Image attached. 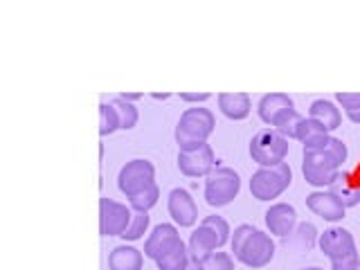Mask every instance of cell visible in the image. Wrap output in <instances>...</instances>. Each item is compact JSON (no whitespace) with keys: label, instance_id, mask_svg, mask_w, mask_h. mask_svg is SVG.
I'll return each instance as SVG.
<instances>
[{"label":"cell","instance_id":"d4e9b609","mask_svg":"<svg viewBox=\"0 0 360 270\" xmlns=\"http://www.w3.org/2000/svg\"><path fill=\"white\" fill-rule=\"evenodd\" d=\"M304 117L300 115V112L292 108V110H286L284 115H281L275 124H273V129L277 131V133H281L284 135L286 140H297V127H300V122H302Z\"/></svg>","mask_w":360,"mask_h":270},{"label":"cell","instance_id":"484cf974","mask_svg":"<svg viewBox=\"0 0 360 270\" xmlns=\"http://www.w3.org/2000/svg\"><path fill=\"white\" fill-rule=\"evenodd\" d=\"M110 104L115 106V112L120 117V129L129 131V129L135 127V124H138V108H135L131 101H124L122 97H115Z\"/></svg>","mask_w":360,"mask_h":270},{"label":"cell","instance_id":"5bb4252c","mask_svg":"<svg viewBox=\"0 0 360 270\" xmlns=\"http://www.w3.org/2000/svg\"><path fill=\"white\" fill-rule=\"evenodd\" d=\"M217 248H221V241H219V236L207 228V225L200 223L198 228L191 232L189 248H187L191 262L202 264L212 252H217Z\"/></svg>","mask_w":360,"mask_h":270},{"label":"cell","instance_id":"9a60e30c","mask_svg":"<svg viewBox=\"0 0 360 270\" xmlns=\"http://www.w3.org/2000/svg\"><path fill=\"white\" fill-rule=\"evenodd\" d=\"M295 223H297V212L292 205H286V202H277V205H273L266 212V225L270 234L288 236L295 230Z\"/></svg>","mask_w":360,"mask_h":270},{"label":"cell","instance_id":"74e56055","mask_svg":"<svg viewBox=\"0 0 360 270\" xmlns=\"http://www.w3.org/2000/svg\"><path fill=\"white\" fill-rule=\"evenodd\" d=\"M185 270H202V264H198V262H189V266H187Z\"/></svg>","mask_w":360,"mask_h":270},{"label":"cell","instance_id":"e0dca14e","mask_svg":"<svg viewBox=\"0 0 360 270\" xmlns=\"http://www.w3.org/2000/svg\"><path fill=\"white\" fill-rule=\"evenodd\" d=\"M286 110H292V99L284 93H270L259 101V117H262L268 127H273Z\"/></svg>","mask_w":360,"mask_h":270},{"label":"cell","instance_id":"9c48e42d","mask_svg":"<svg viewBox=\"0 0 360 270\" xmlns=\"http://www.w3.org/2000/svg\"><path fill=\"white\" fill-rule=\"evenodd\" d=\"M214 167H217V158L210 144H202L194 151H178V169L189 178L210 176Z\"/></svg>","mask_w":360,"mask_h":270},{"label":"cell","instance_id":"277c9868","mask_svg":"<svg viewBox=\"0 0 360 270\" xmlns=\"http://www.w3.org/2000/svg\"><path fill=\"white\" fill-rule=\"evenodd\" d=\"M288 153V140L275 129H262L250 142V155L259 167H275L284 162Z\"/></svg>","mask_w":360,"mask_h":270},{"label":"cell","instance_id":"e575fe53","mask_svg":"<svg viewBox=\"0 0 360 270\" xmlns=\"http://www.w3.org/2000/svg\"><path fill=\"white\" fill-rule=\"evenodd\" d=\"M180 99H183V101H196V104H200V101L210 99V93H180Z\"/></svg>","mask_w":360,"mask_h":270},{"label":"cell","instance_id":"3957f363","mask_svg":"<svg viewBox=\"0 0 360 270\" xmlns=\"http://www.w3.org/2000/svg\"><path fill=\"white\" fill-rule=\"evenodd\" d=\"M241 189L239 174L230 167H214L205 180V200L212 207H223L236 198Z\"/></svg>","mask_w":360,"mask_h":270},{"label":"cell","instance_id":"60d3db41","mask_svg":"<svg viewBox=\"0 0 360 270\" xmlns=\"http://www.w3.org/2000/svg\"><path fill=\"white\" fill-rule=\"evenodd\" d=\"M356 270H360V266H358V268H356Z\"/></svg>","mask_w":360,"mask_h":270},{"label":"cell","instance_id":"6da1fadb","mask_svg":"<svg viewBox=\"0 0 360 270\" xmlns=\"http://www.w3.org/2000/svg\"><path fill=\"white\" fill-rule=\"evenodd\" d=\"M214 115L207 108H187L176 127V142L180 151H194L207 144V138L214 133Z\"/></svg>","mask_w":360,"mask_h":270},{"label":"cell","instance_id":"603a6c76","mask_svg":"<svg viewBox=\"0 0 360 270\" xmlns=\"http://www.w3.org/2000/svg\"><path fill=\"white\" fill-rule=\"evenodd\" d=\"M315 236H318L315 225L313 223H302V225H297V230H292V239L288 243L292 245V250L309 252L313 248V243H315Z\"/></svg>","mask_w":360,"mask_h":270},{"label":"cell","instance_id":"8d00e7d4","mask_svg":"<svg viewBox=\"0 0 360 270\" xmlns=\"http://www.w3.org/2000/svg\"><path fill=\"white\" fill-rule=\"evenodd\" d=\"M347 115H349V120H352L354 124H360V108H356V110H349Z\"/></svg>","mask_w":360,"mask_h":270},{"label":"cell","instance_id":"7a4b0ae2","mask_svg":"<svg viewBox=\"0 0 360 270\" xmlns=\"http://www.w3.org/2000/svg\"><path fill=\"white\" fill-rule=\"evenodd\" d=\"M290 183H292V174L288 162H279L275 167H262L250 178V194L257 200H270L284 194L290 187Z\"/></svg>","mask_w":360,"mask_h":270},{"label":"cell","instance_id":"7402d4cb","mask_svg":"<svg viewBox=\"0 0 360 270\" xmlns=\"http://www.w3.org/2000/svg\"><path fill=\"white\" fill-rule=\"evenodd\" d=\"M158 198H160V189H158L155 183H151V185H146L144 189L131 194L129 196V202H131V207L135 212H149L155 205V202H158Z\"/></svg>","mask_w":360,"mask_h":270},{"label":"cell","instance_id":"4dcf8cb0","mask_svg":"<svg viewBox=\"0 0 360 270\" xmlns=\"http://www.w3.org/2000/svg\"><path fill=\"white\" fill-rule=\"evenodd\" d=\"M202 225H207V228L219 236V241H221V245L228 241V236H230V225H228V221L225 219H221V217H207L205 221H202Z\"/></svg>","mask_w":360,"mask_h":270},{"label":"cell","instance_id":"f35d334b","mask_svg":"<svg viewBox=\"0 0 360 270\" xmlns=\"http://www.w3.org/2000/svg\"><path fill=\"white\" fill-rule=\"evenodd\" d=\"M153 99H169V93H165V95H151Z\"/></svg>","mask_w":360,"mask_h":270},{"label":"cell","instance_id":"ab89813d","mask_svg":"<svg viewBox=\"0 0 360 270\" xmlns=\"http://www.w3.org/2000/svg\"><path fill=\"white\" fill-rule=\"evenodd\" d=\"M304 270H322V268H304Z\"/></svg>","mask_w":360,"mask_h":270},{"label":"cell","instance_id":"1f68e13d","mask_svg":"<svg viewBox=\"0 0 360 270\" xmlns=\"http://www.w3.org/2000/svg\"><path fill=\"white\" fill-rule=\"evenodd\" d=\"M326 151H329V155L333 158V160H335L338 165H342V162L347 160V146H345V142H342V140L331 138L329 146H326Z\"/></svg>","mask_w":360,"mask_h":270},{"label":"cell","instance_id":"d6a6232c","mask_svg":"<svg viewBox=\"0 0 360 270\" xmlns=\"http://www.w3.org/2000/svg\"><path fill=\"white\" fill-rule=\"evenodd\" d=\"M338 101L345 106V110H356L360 108V93H338Z\"/></svg>","mask_w":360,"mask_h":270},{"label":"cell","instance_id":"4316f807","mask_svg":"<svg viewBox=\"0 0 360 270\" xmlns=\"http://www.w3.org/2000/svg\"><path fill=\"white\" fill-rule=\"evenodd\" d=\"M117 129H120V117L115 112V106L101 101V104H99V133L101 135H110V133H115Z\"/></svg>","mask_w":360,"mask_h":270},{"label":"cell","instance_id":"ffe728a7","mask_svg":"<svg viewBox=\"0 0 360 270\" xmlns=\"http://www.w3.org/2000/svg\"><path fill=\"white\" fill-rule=\"evenodd\" d=\"M309 117L315 120L318 124H322V127L326 131H335L338 127H340V110H338L331 101H326V99H318V101H313L311 108H309Z\"/></svg>","mask_w":360,"mask_h":270},{"label":"cell","instance_id":"f1b7e54d","mask_svg":"<svg viewBox=\"0 0 360 270\" xmlns=\"http://www.w3.org/2000/svg\"><path fill=\"white\" fill-rule=\"evenodd\" d=\"M202 270H234V262H232V257L225 252H212L205 262H202Z\"/></svg>","mask_w":360,"mask_h":270},{"label":"cell","instance_id":"5b68a950","mask_svg":"<svg viewBox=\"0 0 360 270\" xmlns=\"http://www.w3.org/2000/svg\"><path fill=\"white\" fill-rule=\"evenodd\" d=\"M338 165L333 158L329 155V151H307L304 153V162H302V174L307 178V183H311L313 187H324L331 185L338 178Z\"/></svg>","mask_w":360,"mask_h":270},{"label":"cell","instance_id":"836d02e7","mask_svg":"<svg viewBox=\"0 0 360 270\" xmlns=\"http://www.w3.org/2000/svg\"><path fill=\"white\" fill-rule=\"evenodd\" d=\"M360 266V259H358V255L356 257H347V259H342V262H333L331 264V270H356Z\"/></svg>","mask_w":360,"mask_h":270},{"label":"cell","instance_id":"8fae6325","mask_svg":"<svg viewBox=\"0 0 360 270\" xmlns=\"http://www.w3.org/2000/svg\"><path fill=\"white\" fill-rule=\"evenodd\" d=\"M180 243H183V239H180L176 225L160 223L151 232L149 239H146V243H144V255L149 257V259H155V262H158V259H162L167 252H172L174 248H178Z\"/></svg>","mask_w":360,"mask_h":270},{"label":"cell","instance_id":"2e32d148","mask_svg":"<svg viewBox=\"0 0 360 270\" xmlns=\"http://www.w3.org/2000/svg\"><path fill=\"white\" fill-rule=\"evenodd\" d=\"M297 140L304 144V153L307 151H324L331 142V135L322 124H318L315 120H307L304 117L297 127Z\"/></svg>","mask_w":360,"mask_h":270},{"label":"cell","instance_id":"f546056e","mask_svg":"<svg viewBox=\"0 0 360 270\" xmlns=\"http://www.w3.org/2000/svg\"><path fill=\"white\" fill-rule=\"evenodd\" d=\"M255 234V228L252 225H239V228L234 230V236H232V252H234V257H239L241 255V250H243V245L248 243V239Z\"/></svg>","mask_w":360,"mask_h":270},{"label":"cell","instance_id":"ac0fdd59","mask_svg":"<svg viewBox=\"0 0 360 270\" xmlns=\"http://www.w3.org/2000/svg\"><path fill=\"white\" fill-rule=\"evenodd\" d=\"M219 108L223 110V115L230 120H245L250 115L252 104H250V97L245 93H221Z\"/></svg>","mask_w":360,"mask_h":270},{"label":"cell","instance_id":"d590c367","mask_svg":"<svg viewBox=\"0 0 360 270\" xmlns=\"http://www.w3.org/2000/svg\"><path fill=\"white\" fill-rule=\"evenodd\" d=\"M120 97H122L124 101H138V99H142L140 93H122Z\"/></svg>","mask_w":360,"mask_h":270},{"label":"cell","instance_id":"4fadbf2b","mask_svg":"<svg viewBox=\"0 0 360 270\" xmlns=\"http://www.w3.org/2000/svg\"><path fill=\"white\" fill-rule=\"evenodd\" d=\"M307 205L313 214H318L324 221H342L345 219V205L338 200L331 191H313V194L307 196Z\"/></svg>","mask_w":360,"mask_h":270},{"label":"cell","instance_id":"ba28073f","mask_svg":"<svg viewBox=\"0 0 360 270\" xmlns=\"http://www.w3.org/2000/svg\"><path fill=\"white\" fill-rule=\"evenodd\" d=\"M273 257H275L273 239H270L266 232L255 230V234L248 239L241 255L236 259H239V262L243 266H248V268H264V266H268L270 262H273Z\"/></svg>","mask_w":360,"mask_h":270},{"label":"cell","instance_id":"30bf717a","mask_svg":"<svg viewBox=\"0 0 360 270\" xmlns=\"http://www.w3.org/2000/svg\"><path fill=\"white\" fill-rule=\"evenodd\" d=\"M320 250L333 262H342L347 257H356V241L352 232H347L342 228H331L320 236Z\"/></svg>","mask_w":360,"mask_h":270},{"label":"cell","instance_id":"83f0119b","mask_svg":"<svg viewBox=\"0 0 360 270\" xmlns=\"http://www.w3.org/2000/svg\"><path fill=\"white\" fill-rule=\"evenodd\" d=\"M146 228H149V214H146V212H133V219L129 223L127 232L122 234V239L124 241H138L144 236Z\"/></svg>","mask_w":360,"mask_h":270},{"label":"cell","instance_id":"8992f818","mask_svg":"<svg viewBox=\"0 0 360 270\" xmlns=\"http://www.w3.org/2000/svg\"><path fill=\"white\" fill-rule=\"evenodd\" d=\"M133 212L117 200L101 198L99 200V234L101 236H122L127 232Z\"/></svg>","mask_w":360,"mask_h":270},{"label":"cell","instance_id":"7c38bea8","mask_svg":"<svg viewBox=\"0 0 360 270\" xmlns=\"http://www.w3.org/2000/svg\"><path fill=\"white\" fill-rule=\"evenodd\" d=\"M167 207H169V214H172V219L180 228H189V225H194L198 219V207L187 189H180V187L174 189L172 194H169Z\"/></svg>","mask_w":360,"mask_h":270},{"label":"cell","instance_id":"52a82bcc","mask_svg":"<svg viewBox=\"0 0 360 270\" xmlns=\"http://www.w3.org/2000/svg\"><path fill=\"white\" fill-rule=\"evenodd\" d=\"M153 176H155V167L149 160H142V158H138V160H131V162H127L122 167L117 185L129 198L131 194H135V191H140L146 185H151Z\"/></svg>","mask_w":360,"mask_h":270},{"label":"cell","instance_id":"44dd1931","mask_svg":"<svg viewBox=\"0 0 360 270\" xmlns=\"http://www.w3.org/2000/svg\"><path fill=\"white\" fill-rule=\"evenodd\" d=\"M331 194L342 202L345 207H354L360 202V185H354L349 174H338V178L329 185Z\"/></svg>","mask_w":360,"mask_h":270},{"label":"cell","instance_id":"cb8c5ba5","mask_svg":"<svg viewBox=\"0 0 360 270\" xmlns=\"http://www.w3.org/2000/svg\"><path fill=\"white\" fill-rule=\"evenodd\" d=\"M189 262H191L189 250L185 248V243H180L172 252H167L162 259H158V268L160 270H185L189 266Z\"/></svg>","mask_w":360,"mask_h":270},{"label":"cell","instance_id":"d6986e66","mask_svg":"<svg viewBox=\"0 0 360 270\" xmlns=\"http://www.w3.org/2000/svg\"><path fill=\"white\" fill-rule=\"evenodd\" d=\"M142 252L138 248L131 245H117L112 248V252L108 255V268L110 270H142Z\"/></svg>","mask_w":360,"mask_h":270}]
</instances>
